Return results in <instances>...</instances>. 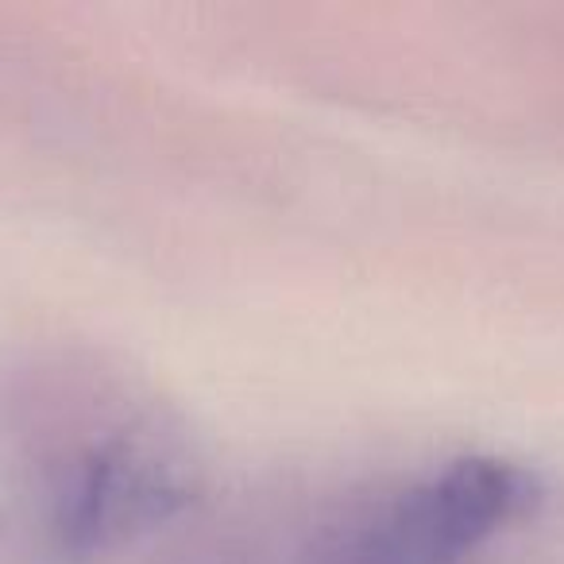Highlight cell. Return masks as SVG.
Segmentation results:
<instances>
[{
	"label": "cell",
	"mask_w": 564,
	"mask_h": 564,
	"mask_svg": "<svg viewBox=\"0 0 564 564\" xmlns=\"http://www.w3.org/2000/svg\"><path fill=\"white\" fill-rule=\"evenodd\" d=\"M541 479L502 456H464L387 502L345 564H460L541 502Z\"/></svg>",
	"instance_id": "cell-1"
},
{
	"label": "cell",
	"mask_w": 564,
	"mask_h": 564,
	"mask_svg": "<svg viewBox=\"0 0 564 564\" xmlns=\"http://www.w3.org/2000/svg\"><path fill=\"white\" fill-rule=\"evenodd\" d=\"M194 491L197 464L182 441L163 430H124L66 471L51 530L63 553H105L171 522Z\"/></svg>",
	"instance_id": "cell-2"
}]
</instances>
